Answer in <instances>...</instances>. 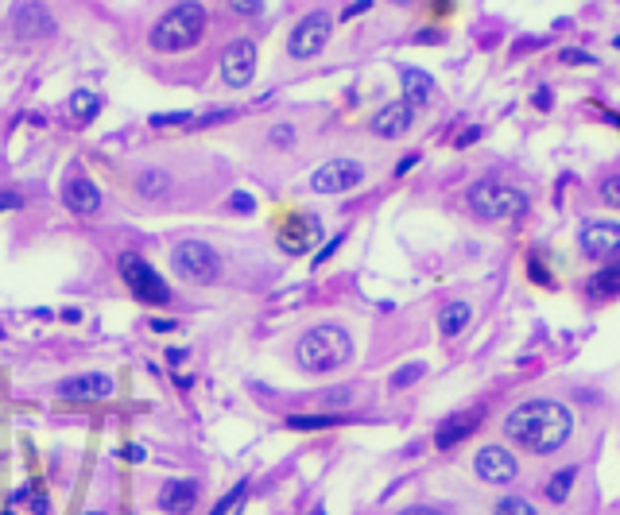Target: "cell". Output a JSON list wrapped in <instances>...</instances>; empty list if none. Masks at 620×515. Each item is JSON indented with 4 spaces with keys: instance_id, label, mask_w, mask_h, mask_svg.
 I'll return each instance as SVG.
<instances>
[{
    "instance_id": "cell-1",
    "label": "cell",
    "mask_w": 620,
    "mask_h": 515,
    "mask_svg": "<svg viewBox=\"0 0 620 515\" xmlns=\"http://www.w3.org/2000/svg\"><path fill=\"white\" fill-rule=\"evenodd\" d=\"M504 434L527 454H554L570 442L574 434V411L559 399H527L504 419Z\"/></svg>"
},
{
    "instance_id": "cell-2",
    "label": "cell",
    "mask_w": 620,
    "mask_h": 515,
    "mask_svg": "<svg viewBox=\"0 0 620 515\" xmlns=\"http://www.w3.org/2000/svg\"><path fill=\"white\" fill-rule=\"evenodd\" d=\"M205 8L198 0H183V5L167 8L151 28V50H163V55H175V50L194 47L205 35Z\"/></svg>"
},
{
    "instance_id": "cell-3",
    "label": "cell",
    "mask_w": 620,
    "mask_h": 515,
    "mask_svg": "<svg viewBox=\"0 0 620 515\" xmlns=\"http://www.w3.org/2000/svg\"><path fill=\"white\" fill-rule=\"evenodd\" d=\"M295 357H299V368L322 376V372H333L353 360V338H349L342 326H315L299 338Z\"/></svg>"
},
{
    "instance_id": "cell-4",
    "label": "cell",
    "mask_w": 620,
    "mask_h": 515,
    "mask_svg": "<svg viewBox=\"0 0 620 515\" xmlns=\"http://www.w3.org/2000/svg\"><path fill=\"white\" fill-rule=\"evenodd\" d=\"M465 202H470V210L481 217V221H512V217L527 213V205H532V198H527L520 186L500 183V178H477L470 186V194H465Z\"/></svg>"
},
{
    "instance_id": "cell-5",
    "label": "cell",
    "mask_w": 620,
    "mask_h": 515,
    "mask_svg": "<svg viewBox=\"0 0 620 515\" xmlns=\"http://www.w3.org/2000/svg\"><path fill=\"white\" fill-rule=\"evenodd\" d=\"M171 267L183 283H194V287H205L222 276V256L214 252V244L205 240H178L171 248Z\"/></svg>"
},
{
    "instance_id": "cell-6",
    "label": "cell",
    "mask_w": 620,
    "mask_h": 515,
    "mask_svg": "<svg viewBox=\"0 0 620 515\" xmlns=\"http://www.w3.org/2000/svg\"><path fill=\"white\" fill-rule=\"evenodd\" d=\"M116 272H121L124 287L132 291L140 303H148V306H167V303H171V287H167V279L155 272L144 256L124 252L121 260H116Z\"/></svg>"
},
{
    "instance_id": "cell-7",
    "label": "cell",
    "mask_w": 620,
    "mask_h": 515,
    "mask_svg": "<svg viewBox=\"0 0 620 515\" xmlns=\"http://www.w3.org/2000/svg\"><path fill=\"white\" fill-rule=\"evenodd\" d=\"M360 183H365V167L357 159H330L310 175V190L315 194H345V190H353Z\"/></svg>"
},
{
    "instance_id": "cell-8",
    "label": "cell",
    "mask_w": 620,
    "mask_h": 515,
    "mask_svg": "<svg viewBox=\"0 0 620 515\" xmlns=\"http://www.w3.org/2000/svg\"><path fill=\"white\" fill-rule=\"evenodd\" d=\"M330 16L326 12H310L306 20H299V28L291 32V40H287V50H291V59H315L326 50L330 43Z\"/></svg>"
},
{
    "instance_id": "cell-9",
    "label": "cell",
    "mask_w": 620,
    "mask_h": 515,
    "mask_svg": "<svg viewBox=\"0 0 620 515\" xmlns=\"http://www.w3.org/2000/svg\"><path fill=\"white\" fill-rule=\"evenodd\" d=\"M322 240V221L315 213H291L279 225V248L287 256H306L315 252V244Z\"/></svg>"
},
{
    "instance_id": "cell-10",
    "label": "cell",
    "mask_w": 620,
    "mask_h": 515,
    "mask_svg": "<svg viewBox=\"0 0 620 515\" xmlns=\"http://www.w3.org/2000/svg\"><path fill=\"white\" fill-rule=\"evenodd\" d=\"M256 74V43L252 40H232L222 50V82L232 89H244Z\"/></svg>"
},
{
    "instance_id": "cell-11",
    "label": "cell",
    "mask_w": 620,
    "mask_h": 515,
    "mask_svg": "<svg viewBox=\"0 0 620 515\" xmlns=\"http://www.w3.org/2000/svg\"><path fill=\"white\" fill-rule=\"evenodd\" d=\"M55 32V16H50V8L43 0H23L12 12V35L16 40H47V35Z\"/></svg>"
},
{
    "instance_id": "cell-12",
    "label": "cell",
    "mask_w": 620,
    "mask_h": 515,
    "mask_svg": "<svg viewBox=\"0 0 620 515\" xmlns=\"http://www.w3.org/2000/svg\"><path fill=\"white\" fill-rule=\"evenodd\" d=\"M473 469H477V476H481L485 484H512L515 473H520L515 457H512L504 446H485V449H477Z\"/></svg>"
},
{
    "instance_id": "cell-13",
    "label": "cell",
    "mask_w": 620,
    "mask_h": 515,
    "mask_svg": "<svg viewBox=\"0 0 620 515\" xmlns=\"http://www.w3.org/2000/svg\"><path fill=\"white\" fill-rule=\"evenodd\" d=\"M59 395L67 403H101V399L113 395V380L105 372H82V376H70L59 384Z\"/></svg>"
},
{
    "instance_id": "cell-14",
    "label": "cell",
    "mask_w": 620,
    "mask_h": 515,
    "mask_svg": "<svg viewBox=\"0 0 620 515\" xmlns=\"http://www.w3.org/2000/svg\"><path fill=\"white\" fill-rule=\"evenodd\" d=\"M581 252L589 260H609L620 252V225L616 221H589L581 229Z\"/></svg>"
},
{
    "instance_id": "cell-15",
    "label": "cell",
    "mask_w": 620,
    "mask_h": 515,
    "mask_svg": "<svg viewBox=\"0 0 620 515\" xmlns=\"http://www.w3.org/2000/svg\"><path fill=\"white\" fill-rule=\"evenodd\" d=\"M62 205H67L70 213L94 217L101 210V190L94 186V178L89 175H70L67 183H62Z\"/></svg>"
},
{
    "instance_id": "cell-16",
    "label": "cell",
    "mask_w": 620,
    "mask_h": 515,
    "mask_svg": "<svg viewBox=\"0 0 620 515\" xmlns=\"http://www.w3.org/2000/svg\"><path fill=\"white\" fill-rule=\"evenodd\" d=\"M481 419H485V411H481V407L461 411V415H450V419L442 422V427H438L434 446H438V449H454V446H461L465 438H470L477 427H481Z\"/></svg>"
},
{
    "instance_id": "cell-17",
    "label": "cell",
    "mask_w": 620,
    "mask_h": 515,
    "mask_svg": "<svg viewBox=\"0 0 620 515\" xmlns=\"http://www.w3.org/2000/svg\"><path fill=\"white\" fill-rule=\"evenodd\" d=\"M411 124H415V109H411L407 101L399 97V101H392V105H384V109L377 113V117H372V132L384 136V140H399Z\"/></svg>"
},
{
    "instance_id": "cell-18",
    "label": "cell",
    "mask_w": 620,
    "mask_h": 515,
    "mask_svg": "<svg viewBox=\"0 0 620 515\" xmlns=\"http://www.w3.org/2000/svg\"><path fill=\"white\" fill-rule=\"evenodd\" d=\"M399 86H404V101L415 113L434 101V78L419 67H399Z\"/></svg>"
},
{
    "instance_id": "cell-19",
    "label": "cell",
    "mask_w": 620,
    "mask_h": 515,
    "mask_svg": "<svg viewBox=\"0 0 620 515\" xmlns=\"http://www.w3.org/2000/svg\"><path fill=\"white\" fill-rule=\"evenodd\" d=\"M198 504V481H167L160 488V508L171 515H187Z\"/></svg>"
},
{
    "instance_id": "cell-20",
    "label": "cell",
    "mask_w": 620,
    "mask_h": 515,
    "mask_svg": "<svg viewBox=\"0 0 620 515\" xmlns=\"http://www.w3.org/2000/svg\"><path fill=\"white\" fill-rule=\"evenodd\" d=\"M586 294H589V299H616V294H620V260L597 267V272L589 276V283H586Z\"/></svg>"
},
{
    "instance_id": "cell-21",
    "label": "cell",
    "mask_w": 620,
    "mask_h": 515,
    "mask_svg": "<svg viewBox=\"0 0 620 515\" xmlns=\"http://www.w3.org/2000/svg\"><path fill=\"white\" fill-rule=\"evenodd\" d=\"M470 318H473V306L461 303V299H454V303L442 306V314H438V330H442L446 338H458V333L470 326Z\"/></svg>"
},
{
    "instance_id": "cell-22",
    "label": "cell",
    "mask_w": 620,
    "mask_h": 515,
    "mask_svg": "<svg viewBox=\"0 0 620 515\" xmlns=\"http://www.w3.org/2000/svg\"><path fill=\"white\" fill-rule=\"evenodd\" d=\"M136 190L144 198H151V202L155 198H167V194H171V175H167L163 167H151V171H144V175L136 178Z\"/></svg>"
},
{
    "instance_id": "cell-23",
    "label": "cell",
    "mask_w": 620,
    "mask_h": 515,
    "mask_svg": "<svg viewBox=\"0 0 620 515\" xmlns=\"http://www.w3.org/2000/svg\"><path fill=\"white\" fill-rule=\"evenodd\" d=\"M97 109H101V97L94 94V89H78V94L70 97V113H74V121H82V124L94 121Z\"/></svg>"
},
{
    "instance_id": "cell-24",
    "label": "cell",
    "mask_w": 620,
    "mask_h": 515,
    "mask_svg": "<svg viewBox=\"0 0 620 515\" xmlns=\"http://www.w3.org/2000/svg\"><path fill=\"white\" fill-rule=\"evenodd\" d=\"M574 476H578V469H562V473H554L551 481H547V500H554V504H562V500L570 496Z\"/></svg>"
},
{
    "instance_id": "cell-25",
    "label": "cell",
    "mask_w": 620,
    "mask_h": 515,
    "mask_svg": "<svg viewBox=\"0 0 620 515\" xmlns=\"http://www.w3.org/2000/svg\"><path fill=\"white\" fill-rule=\"evenodd\" d=\"M338 415H291L287 427L291 430H326V427H338Z\"/></svg>"
},
{
    "instance_id": "cell-26",
    "label": "cell",
    "mask_w": 620,
    "mask_h": 515,
    "mask_svg": "<svg viewBox=\"0 0 620 515\" xmlns=\"http://www.w3.org/2000/svg\"><path fill=\"white\" fill-rule=\"evenodd\" d=\"M423 372H426V365H423V360H411V365L396 368V372H392V392H404V388H411V384H415V380H423Z\"/></svg>"
},
{
    "instance_id": "cell-27",
    "label": "cell",
    "mask_w": 620,
    "mask_h": 515,
    "mask_svg": "<svg viewBox=\"0 0 620 515\" xmlns=\"http://www.w3.org/2000/svg\"><path fill=\"white\" fill-rule=\"evenodd\" d=\"M493 515H539V511L532 508V500H524V496H504Z\"/></svg>"
},
{
    "instance_id": "cell-28",
    "label": "cell",
    "mask_w": 620,
    "mask_h": 515,
    "mask_svg": "<svg viewBox=\"0 0 620 515\" xmlns=\"http://www.w3.org/2000/svg\"><path fill=\"white\" fill-rule=\"evenodd\" d=\"M559 62H566V67H593V55H586V50H578V47H566V50H559Z\"/></svg>"
},
{
    "instance_id": "cell-29",
    "label": "cell",
    "mask_w": 620,
    "mask_h": 515,
    "mask_svg": "<svg viewBox=\"0 0 620 515\" xmlns=\"http://www.w3.org/2000/svg\"><path fill=\"white\" fill-rule=\"evenodd\" d=\"M225 5L237 12V16H260L264 12V0H225Z\"/></svg>"
},
{
    "instance_id": "cell-30",
    "label": "cell",
    "mask_w": 620,
    "mask_h": 515,
    "mask_svg": "<svg viewBox=\"0 0 620 515\" xmlns=\"http://www.w3.org/2000/svg\"><path fill=\"white\" fill-rule=\"evenodd\" d=\"M268 140H271V144H276V148H291L295 128H291V124H276V128H271V132H268Z\"/></svg>"
},
{
    "instance_id": "cell-31",
    "label": "cell",
    "mask_w": 620,
    "mask_h": 515,
    "mask_svg": "<svg viewBox=\"0 0 620 515\" xmlns=\"http://www.w3.org/2000/svg\"><path fill=\"white\" fill-rule=\"evenodd\" d=\"M601 198L609 202V205H620V175H609L601 183Z\"/></svg>"
},
{
    "instance_id": "cell-32",
    "label": "cell",
    "mask_w": 620,
    "mask_h": 515,
    "mask_svg": "<svg viewBox=\"0 0 620 515\" xmlns=\"http://www.w3.org/2000/svg\"><path fill=\"white\" fill-rule=\"evenodd\" d=\"M241 500H244V484H237V488H232V492H229V496L222 500V504H217V508H214V515H229L232 508H237V504H241Z\"/></svg>"
},
{
    "instance_id": "cell-33",
    "label": "cell",
    "mask_w": 620,
    "mask_h": 515,
    "mask_svg": "<svg viewBox=\"0 0 620 515\" xmlns=\"http://www.w3.org/2000/svg\"><path fill=\"white\" fill-rule=\"evenodd\" d=\"M16 205H23V194H20V190H0V213H5V210H16Z\"/></svg>"
},
{
    "instance_id": "cell-34",
    "label": "cell",
    "mask_w": 620,
    "mask_h": 515,
    "mask_svg": "<svg viewBox=\"0 0 620 515\" xmlns=\"http://www.w3.org/2000/svg\"><path fill=\"white\" fill-rule=\"evenodd\" d=\"M190 117H187V113H160V117H151V124L155 128H167V124H187Z\"/></svg>"
},
{
    "instance_id": "cell-35",
    "label": "cell",
    "mask_w": 620,
    "mask_h": 515,
    "mask_svg": "<svg viewBox=\"0 0 620 515\" xmlns=\"http://www.w3.org/2000/svg\"><path fill=\"white\" fill-rule=\"evenodd\" d=\"M342 240H345V233H342V237H333V240L326 244V248H322V252L315 256V267H322V264H326V260H330V256H333V252H338V248H342Z\"/></svg>"
},
{
    "instance_id": "cell-36",
    "label": "cell",
    "mask_w": 620,
    "mask_h": 515,
    "mask_svg": "<svg viewBox=\"0 0 620 515\" xmlns=\"http://www.w3.org/2000/svg\"><path fill=\"white\" fill-rule=\"evenodd\" d=\"M229 205H232V210H241V213H252V210H256L252 194H232V198H229Z\"/></svg>"
},
{
    "instance_id": "cell-37",
    "label": "cell",
    "mask_w": 620,
    "mask_h": 515,
    "mask_svg": "<svg viewBox=\"0 0 620 515\" xmlns=\"http://www.w3.org/2000/svg\"><path fill=\"white\" fill-rule=\"evenodd\" d=\"M481 136H485V132H481V128L473 124V128H465V132H461V136L454 140V144H458V148H470V144H477V140H481Z\"/></svg>"
},
{
    "instance_id": "cell-38",
    "label": "cell",
    "mask_w": 620,
    "mask_h": 515,
    "mask_svg": "<svg viewBox=\"0 0 620 515\" xmlns=\"http://www.w3.org/2000/svg\"><path fill=\"white\" fill-rule=\"evenodd\" d=\"M372 8V0H353L345 12H342V20H353V16H360V12H369Z\"/></svg>"
},
{
    "instance_id": "cell-39",
    "label": "cell",
    "mask_w": 620,
    "mask_h": 515,
    "mask_svg": "<svg viewBox=\"0 0 620 515\" xmlns=\"http://www.w3.org/2000/svg\"><path fill=\"white\" fill-rule=\"evenodd\" d=\"M527 272H532V279H535V283H547V287H551V276L542 272V264H539V260H532V264H527Z\"/></svg>"
},
{
    "instance_id": "cell-40",
    "label": "cell",
    "mask_w": 620,
    "mask_h": 515,
    "mask_svg": "<svg viewBox=\"0 0 620 515\" xmlns=\"http://www.w3.org/2000/svg\"><path fill=\"white\" fill-rule=\"evenodd\" d=\"M121 457H124V461H144L148 454H144L140 446H124V449H121Z\"/></svg>"
},
{
    "instance_id": "cell-41",
    "label": "cell",
    "mask_w": 620,
    "mask_h": 515,
    "mask_svg": "<svg viewBox=\"0 0 620 515\" xmlns=\"http://www.w3.org/2000/svg\"><path fill=\"white\" fill-rule=\"evenodd\" d=\"M415 163H419V156H404V159L396 163V175H407V171H411V167H415Z\"/></svg>"
},
{
    "instance_id": "cell-42",
    "label": "cell",
    "mask_w": 620,
    "mask_h": 515,
    "mask_svg": "<svg viewBox=\"0 0 620 515\" xmlns=\"http://www.w3.org/2000/svg\"><path fill=\"white\" fill-rule=\"evenodd\" d=\"M438 40H442V32H434V28L419 32V43H438Z\"/></svg>"
},
{
    "instance_id": "cell-43",
    "label": "cell",
    "mask_w": 620,
    "mask_h": 515,
    "mask_svg": "<svg viewBox=\"0 0 620 515\" xmlns=\"http://www.w3.org/2000/svg\"><path fill=\"white\" fill-rule=\"evenodd\" d=\"M151 330H155V333H167V330H175V321H163V318H151Z\"/></svg>"
},
{
    "instance_id": "cell-44",
    "label": "cell",
    "mask_w": 620,
    "mask_h": 515,
    "mask_svg": "<svg viewBox=\"0 0 620 515\" xmlns=\"http://www.w3.org/2000/svg\"><path fill=\"white\" fill-rule=\"evenodd\" d=\"M399 515H442V511H434V508H404Z\"/></svg>"
},
{
    "instance_id": "cell-45",
    "label": "cell",
    "mask_w": 620,
    "mask_h": 515,
    "mask_svg": "<svg viewBox=\"0 0 620 515\" xmlns=\"http://www.w3.org/2000/svg\"><path fill=\"white\" fill-rule=\"evenodd\" d=\"M535 105H539V109L551 105V89H539V94H535Z\"/></svg>"
},
{
    "instance_id": "cell-46",
    "label": "cell",
    "mask_w": 620,
    "mask_h": 515,
    "mask_svg": "<svg viewBox=\"0 0 620 515\" xmlns=\"http://www.w3.org/2000/svg\"><path fill=\"white\" fill-rule=\"evenodd\" d=\"M310 515H326V508H315V511H310Z\"/></svg>"
},
{
    "instance_id": "cell-47",
    "label": "cell",
    "mask_w": 620,
    "mask_h": 515,
    "mask_svg": "<svg viewBox=\"0 0 620 515\" xmlns=\"http://www.w3.org/2000/svg\"><path fill=\"white\" fill-rule=\"evenodd\" d=\"M392 5H411V0H392Z\"/></svg>"
},
{
    "instance_id": "cell-48",
    "label": "cell",
    "mask_w": 620,
    "mask_h": 515,
    "mask_svg": "<svg viewBox=\"0 0 620 515\" xmlns=\"http://www.w3.org/2000/svg\"><path fill=\"white\" fill-rule=\"evenodd\" d=\"M89 515H105V511H89Z\"/></svg>"
},
{
    "instance_id": "cell-49",
    "label": "cell",
    "mask_w": 620,
    "mask_h": 515,
    "mask_svg": "<svg viewBox=\"0 0 620 515\" xmlns=\"http://www.w3.org/2000/svg\"><path fill=\"white\" fill-rule=\"evenodd\" d=\"M5 515H16V511H5Z\"/></svg>"
}]
</instances>
